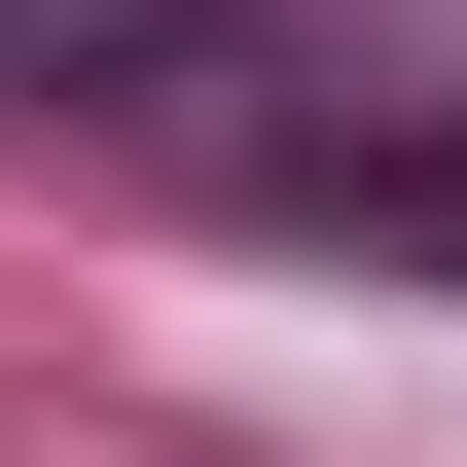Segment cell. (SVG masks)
<instances>
[{
	"label": "cell",
	"instance_id": "1",
	"mask_svg": "<svg viewBox=\"0 0 467 467\" xmlns=\"http://www.w3.org/2000/svg\"><path fill=\"white\" fill-rule=\"evenodd\" d=\"M288 180H324L359 252H431V288H467V109H431V144H288Z\"/></svg>",
	"mask_w": 467,
	"mask_h": 467
}]
</instances>
